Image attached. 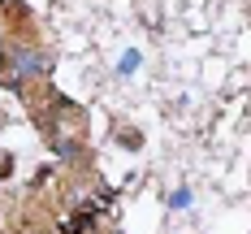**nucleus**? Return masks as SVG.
<instances>
[{
  "mask_svg": "<svg viewBox=\"0 0 251 234\" xmlns=\"http://www.w3.org/2000/svg\"><path fill=\"white\" fill-rule=\"evenodd\" d=\"M61 230H65V234H82V230H91V212H74V217H65V221H61Z\"/></svg>",
  "mask_w": 251,
  "mask_h": 234,
  "instance_id": "nucleus-1",
  "label": "nucleus"
}]
</instances>
